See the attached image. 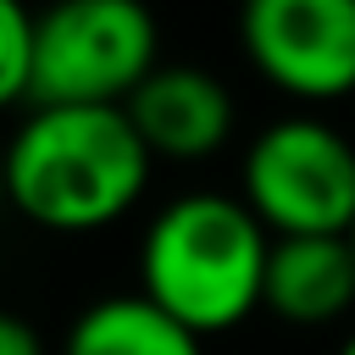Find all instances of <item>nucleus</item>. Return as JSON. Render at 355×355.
Here are the masks:
<instances>
[{
  "label": "nucleus",
  "mask_w": 355,
  "mask_h": 355,
  "mask_svg": "<svg viewBox=\"0 0 355 355\" xmlns=\"http://www.w3.org/2000/svg\"><path fill=\"white\" fill-rule=\"evenodd\" d=\"M150 166L128 105H28L6 144V194L44 233H100L144 200Z\"/></svg>",
  "instance_id": "nucleus-1"
},
{
  "label": "nucleus",
  "mask_w": 355,
  "mask_h": 355,
  "mask_svg": "<svg viewBox=\"0 0 355 355\" xmlns=\"http://www.w3.org/2000/svg\"><path fill=\"white\" fill-rule=\"evenodd\" d=\"M266 222L216 189L166 200L139 239V294H150L189 333H233L266 305Z\"/></svg>",
  "instance_id": "nucleus-2"
},
{
  "label": "nucleus",
  "mask_w": 355,
  "mask_h": 355,
  "mask_svg": "<svg viewBox=\"0 0 355 355\" xmlns=\"http://www.w3.org/2000/svg\"><path fill=\"white\" fill-rule=\"evenodd\" d=\"M239 178V200L272 239H349L355 227V139L311 111L266 122Z\"/></svg>",
  "instance_id": "nucleus-3"
},
{
  "label": "nucleus",
  "mask_w": 355,
  "mask_h": 355,
  "mask_svg": "<svg viewBox=\"0 0 355 355\" xmlns=\"http://www.w3.org/2000/svg\"><path fill=\"white\" fill-rule=\"evenodd\" d=\"M144 0H50L39 11V72L28 105H128L161 67Z\"/></svg>",
  "instance_id": "nucleus-4"
},
{
  "label": "nucleus",
  "mask_w": 355,
  "mask_h": 355,
  "mask_svg": "<svg viewBox=\"0 0 355 355\" xmlns=\"http://www.w3.org/2000/svg\"><path fill=\"white\" fill-rule=\"evenodd\" d=\"M239 44L250 67L300 105L355 94V0H244Z\"/></svg>",
  "instance_id": "nucleus-5"
},
{
  "label": "nucleus",
  "mask_w": 355,
  "mask_h": 355,
  "mask_svg": "<svg viewBox=\"0 0 355 355\" xmlns=\"http://www.w3.org/2000/svg\"><path fill=\"white\" fill-rule=\"evenodd\" d=\"M128 116L155 161H205L233 133V94L205 67H155L133 89Z\"/></svg>",
  "instance_id": "nucleus-6"
},
{
  "label": "nucleus",
  "mask_w": 355,
  "mask_h": 355,
  "mask_svg": "<svg viewBox=\"0 0 355 355\" xmlns=\"http://www.w3.org/2000/svg\"><path fill=\"white\" fill-rule=\"evenodd\" d=\"M288 327H333L355 311V250L349 239H272L266 305Z\"/></svg>",
  "instance_id": "nucleus-7"
},
{
  "label": "nucleus",
  "mask_w": 355,
  "mask_h": 355,
  "mask_svg": "<svg viewBox=\"0 0 355 355\" xmlns=\"http://www.w3.org/2000/svg\"><path fill=\"white\" fill-rule=\"evenodd\" d=\"M61 355H200V333L166 316L150 294H105L72 316Z\"/></svg>",
  "instance_id": "nucleus-8"
},
{
  "label": "nucleus",
  "mask_w": 355,
  "mask_h": 355,
  "mask_svg": "<svg viewBox=\"0 0 355 355\" xmlns=\"http://www.w3.org/2000/svg\"><path fill=\"white\" fill-rule=\"evenodd\" d=\"M39 72V11L28 0H0V100H33Z\"/></svg>",
  "instance_id": "nucleus-9"
},
{
  "label": "nucleus",
  "mask_w": 355,
  "mask_h": 355,
  "mask_svg": "<svg viewBox=\"0 0 355 355\" xmlns=\"http://www.w3.org/2000/svg\"><path fill=\"white\" fill-rule=\"evenodd\" d=\"M0 355H44V338L22 316H6L0 322Z\"/></svg>",
  "instance_id": "nucleus-10"
},
{
  "label": "nucleus",
  "mask_w": 355,
  "mask_h": 355,
  "mask_svg": "<svg viewBox=\"0 0 355 355\" xmlns=\"http://www.w3.org/2000/svg\"><path fill=\"white\" fill-rule=\"evenodd\" d=\"M338 355H355V333H349V338H344V344H338Z\"/></svg>",
  "instance_id": "nucleus-11"
},
{
  "label": "nucleus",
  "mask_w": 355,
  "mask_h": 355,
  "mask_svg": "<svg viewBox=\"0 0 355 355\" xmlns=\"http://www.w3.org/2000/svg\"><path fill=\"white\" fill-rule=\"evenodd\" d=\"M349 250H355V227H349Z\"/></svg>",
  "instance_id": "nucleus-12"
}]
</instances>
